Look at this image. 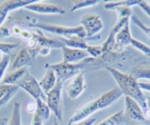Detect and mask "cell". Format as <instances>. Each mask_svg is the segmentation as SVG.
I'll return each mask as SVG.
<instances>
[{"instance_id":"1","label":"cell","mask_w":150,"mask_h":125,"mask_svg":"<svg viewBox=\"0 0 150 125\" xmlns=\"http://www.w3.org/2000/svg\"><path fill=\"white\" fill-rule=\"evenodd\" d=\"M122 95L123 93L119 88H114L111 89L102 94L98 98L95 99L93 101L89 102L83 107L77 109L75 113L72 115L69 121L73 124L84 120L91 114L94 113L95 112L110 106L114 102L119 100Z\"/></svg>"},{"instance_id":"2","label":"cell","mask_w":150,"mask_h":125,"mask_svg":"<svg viewBox=\"0 0 150 125\" xmlns=\"http://www.w3.org/2000/svg\"><path fill=\"white\" fill-rule=\"evenodd\" d=\"M106 69L116 80L122 93L125 97H129L136 101L145 113L147 110L146 100L142 90L140 88L138 80L130 74H125L112 67H107Z\"/></svg>"},{"instance_id":"3","label":"cell","mask_w":150,"mask_h":125,"mask_svg":"<svg viewBox=\"0 0 150 125\" xmlns=\"http://www.w3.org/2000/svg\"><path fill=\"white\" fill-rule=\"evenodd\" d=\"M30 27H36L41 29L47 32L63 36L64 38H69L71 36H78L82 38H86V31L81 25L77 27H66V26L57 25V24H44V23H32L29 24Z\"/></svg>"},{"instance_id":"4","label":"cell","mask_w":150,"mask_h":125,"mask_svg":"<svg viewBox=\"0 0 150 125\" xmlns=\"http://www.w3.org/2000/svg\"><path fill=\"white\" fill-rule=\"evenodd\" d=\"M85 63L83 61L77 64H66L61 62L56 64H47L45 67L52 69L57 77V81L63 83L66 80L71 79L80 73V71L84 68Z\"/></svg>"},{"instance_id":"5","label":"cell","mask_w":150,"mask_h":125,"mask_svg":"<svg viewBox=\"0 0 150 125\" xmlns=\"http://www.w3.org/2000/svg\"><path fill=\"white\" fill-rule=\"evenodd\" d=\"M80 25L86 31V41L99 39L100 35L98 33L104 28V24L100 16L93 13L85 14L80 19Z\"/></svg>"},{"instance_id":"6","label":"cell","mask_w":150,"mask_h":125,"mask_svg":"<svg viewBox=\"0 0 150 125\" xmlns=\"http://www.w3.org/2000/svg\"><path fill=\"white\" fill-rule=\"evenodd\" d=\"M16 85L24 89L35 100L38 99H41L44 101H47V96L43 92L41 88L40 87L39 83L32 74H30L28 71L26 72L24 77L18 82Z\"/></svg>"},{"instance_id":"7","label":"cell","mask_w":150,"mask_h":125,"mask_svg":"<svg viewBox=\"0 0 150 125\" xmlns=\"http://www.w3.org/2000/svg\"><path fill=\"white\" fill-rule=\"evenodd\" d=\"M63 84V83L57 81L55 86L46 95V102L59 121H61L63 119V111L61 108V93Z\"/></svg>"},{"instance_id":"8","label":"cell","mask_w":150,"mask_h":125,"mask_svg":"<svg viewBox=\"0 0 150 125\" xmlns=\"http://www.w3.org/2000/svg\"><path fill=\"white\" fill-rule=\"evenodd\" d=\"M124 114L126 119L138 121H146L141 106L138 103L129 97L125 98V110Z\"/></svg>"},{"instance_id":"9","label":"cell","mask_w":150,"mask_h":125,"mask_svg":"<svg viewBox=\"0 0 150 125\" xmlns=\"http://www.w3.org/2000/svg\"><path fill=\"white\" fill-rule=\"evenodd\" d=\"M26 9L33 12L41 14H58L63 15L66 13V11L61 6L51 3H44V2H37L24 7Z\"/></svg>"},{"instance_id":"10","label":"cell","mask_w":150,"mask_h":125,"mask_svg":"<svg viewBox=\"0 0 150 125\" xmlns=\"http://www.w3.org/2000/svg\"><path fill=\"white\" fill-rule=\"evenodd\" d=\"M35 2H37L36 0H8L3 2L2 5H0V27L5 22L10 11L26 7Z\"/></svg>"},{"instance_id":"11","label":"cell","mask_w":150,"mask_h":125,"mask_svg":"<svg viewBox=\"0 0 150 125\" xmlns=\"http://www.w3.org/2000/svg\"><path fill=\"white\" fill-rule=\"evenodd\" d=\"M86 89L85 78L83 73H79L76 76L71 79L70 83L67 86V94L71 100L77 99L81 95Z\"/></svg>"},{"instance_id":"12","label":"cell","mask_w":150,"mask_h":125,"mask_svg":"<svg viewBox=\"0 0 150 125\" xmlns=\"http://www.w3.org/2000/svg\"><path fill=\"white\" fill-rule=\"evenodd\" d=\"M62 50L63 57V62L66 64H77L79 61L90 57L86 50L70 48L66 46L62 47Z\"/></svg>"},{"instance_id":"13","label":"cell","mask_w":150,"mask_h":125,"mask_svg":"<svg viewBox=\"0 0 150 125\" xmlns=\"http://www.w3.org/2000/svg\"><path fill=\"white\" fill-rule=\"evenodd\" d=\"M38 32V33L33 32V38L37 41V46L39 52L41 48H43V47L49 49H62V47L65 46L63 41H60V39L47 38V37L44 36L42 32H40L39 30Z\"/></svg>"},{"instance_id":"14","label":"cell","mask_w":150,"mask_h":125,"mask_svg":"<svg viewBox=\"0 0 150 125\" xmlns=\"http://www.w3.org/2000/svg\"><path fill=\"white\" fill-rule=\"evenodd\" d=\"M33 64V58L31 56L29 50L27 47H24L21 49L16 57L13 62L11 69L12 70H16L18 69L24 68V66H31Z\"/></svg>"},{"instance_id":"15","label":"cell","mask_w":150,"mask_h":125,"mask_svg":"<svg viewBox=\"0 0 150 125\" xmlns=\"http://www.w3.org/2000/svg\"><path fill=\"white\" fill-rule=\"evenodd\" d=\"M19 87L16 85L0 84V107L8 102L18 91Z\"/></svg>"},{"instance_id":"16","label":"cell","mask_w":150,"mask_h":125,"mask_svg":"<svg viewBox=\"0 0 150 125\" xmlns=\"http://www.w3.org/2000/svg\"><path fill=\"white\" fill-rule=\"evenodd\" d=\"M132 38H133L131 35L129 21L116 35V43L118 49L121 50L124 47L131 45Z\"/></svg>"},{"instance_id":"17","label":"cell","mask_w":150,"mask_h":125,"mask_svg":"<svg viewBox=\"0 0 150 125\" xmlns=\"http://www.w3.org/2000/svg\"><path fill=\"white\" fill-rule=\"evenodd\" d=\"M38 83L43 92L47 95L57 83V77L54 71L51 69H48L46 74Z\"/></svg>"},{"instance_id":"18","label":"cell","mask_w":150,"mask_h":125,"mask_svg":"<svg viewBox=\"0 0 150 125\" xmlns=\"http://www.w3.org/2000/svg\"><path fill=\"white\" fill-rule=\"evenodd\" d=\"M61 41H63L66 47H70L74 49H79L86 50L88 45L85 38H80L78 36H71L69 38H60Z\"/></svg>"},{"instance_id":"19","label":"cell","mask_w":150,"mask_h":125,"mask_svg":"<svg viewBox=\"0 0 150 125\" xmlns=\"http://www.w3.org/2000/svg\"><path fill=\"white\" fill-rule=\"evenodd\" d=\"M35 113L39 116L43 121H47L50 117V107L47 105V102L41 99H38L35 100Z\"/></svg>"},{"instance_id":"20","label":"cell","mask_w":150,"mask_h":125,"mask_svg":"<svg viewBox=\"0 0 150 125\" xmlns=\"http://www.w3.org/2000/svg\"><path fill=\"white\" fill-rule=\"evenodd\" d=\"M125 120L126 117L124 114V110H120L104 119L97 125H125Z\"/></svg>"},{"instance_id":"21","label":"cell","mask_w":150,"mask_h":125,"mask_svg":"<svg viewBox=\"0 0 150 125\" xmlns=\"http://www.w3.org/2000/svg\"><path fill=\"white\" fill-rule=\"evenodd\" d=\"M28 71L26 68L18 69L14 70L13 72L8 74L7 77H5L2 83L8 85H16L18 82L24 77L26 72Z\"/></svg>"},{"instance_id":"22","label":"cell","mask_w":150,"mask_h":125,"mask_svg":"<svg viewBox=\"0 0 150 125\" xmlns=\"http://www.w3.org/2000/svg\"><path fill=\"white\" fill-rule=\"evenodd\" d=\"M129 74L137 80L142 79L150 80V66H138L135 67Z\"/></svg>"},{"instance_id":"23","label":"cell","mask_w":150,"mask_h":125,"mask_svg":"<svg viewBox=\"0 0 150 125\" xmlns=\"http://www.w3.org/2000/svg\"><path fill=\"white\" fill-rule=\"evenodd\" d=\"M141 0H122V1H113L105 4L104 7L107 10H115L116 8L122 6L130 7L139 5Z\"/></svg>"},{"instance_id":"24","label":"cell","mask_w":150,"mask_h":125,"mask_svg":"<svg viewBox=\"0 0 150 125\" xmlns=\"http://www.w3.org/2000/svg\"><path fill=\"white\" fill-rule=\"evenodd\" d=\"M8 125H21V103L19 102L14 103L11 120L8 121Z\"/></svg>"},{"instance_id":"25","label":"cell","mask_w":150,"mask_h":125,"mask_svg":"<svg viewBox=\"0 0 150 125\" xmlns=\"http://www.w3.org/2000/svg\"><path fill=\"white\" fill-rule=\"evenodd\" d=\"M99 2H100V1H99V0H79V1H75L72 4L71 11L74 12V11H77V10L94 6V5L99 4Z\"/></svg>"},{"instance_id":"26","label":"cell","mask_w":150,"mask_h":125,"mask_svg":"<svg viewBox=\"0 0 150 125\" xmlns=\"http://www.w3.org/2000/svg\"><path fill=\"white\" fill-rule=\"evenodd\" d=\"M131 45L138 50H139L140 52L144 53L145 55L150 56V47L147 46L144 43L135 39V38H132V41H131Z\"/></svg>"},{"instance_id":"27","label":"cell","mask_w":150,"mask_h":125,"mask_svg":"<svg viewBox=\"0 0 150 125\" xmlns=\"http://www.w3.org/2000/svg\"><path fill=\"white\" fill-rule=\"evenodd\" d=\"M115 11L117 13L118 19L122 18H131V16L133 15L132 9L129 7H119V8H116Z\"/></svg>"},{"instance_id":"28","label":"cell","mask_w":150,"mask_h":125,"mask_svg":"<svg viewBox=\"0 0 150 125\" xmlns=\"http://www.w3.org/2000/svg\"><path fill=\"white\" fill-rule=\"evenodd\" d=\"M10 60H11L10 54H5L0 60V80H2V77L5 74V71L9 65Z\"/></svg>"},{"instance_id":"29","label":"cell","mask_w":150,"mask_h":125,"mask_svg":"<svg viewBox=\"0 0 150 125\" xmlns=\"http://www.w3.org/2000/svg\"><path fill=\"white\" fill-rule=\"evenodd\" d=\"M18 47V44H11V43L0 42V52L5 54H10L12 50Z\"/></svg>"},{"instance_id":"30","label":"cell","mask_w":150,"mask_h":125,"mask_svg":"<svg viewBox=\"0 0 150 125\" xmlns=\"http://www.w3.org/2000/svg\"><path fill=\"white\" fill-rule=\"evenodd\" d=\"M131 20L135 25L138 26L141 30H142L145 33H146L148 36H150V27H146L135 15H132L131 16Z\"/></svg>"},{"instance_id":"31","label":"cell","mask_w":150,"mask_h":125,"mask_svg":"<svg viewBox=\"0 0 150 125\" xmlns=\"http://www.w3.org/2000/svg\"><path fill=\"white\" fill-rule=\"evenodd\" d=\"M86 52L89 56H91L93 57H96L100 55L103 52H102V46H90L88 45Z\"/></svg>"},{"instance_id":"32","label":"cell","mask_w":150,"mask_h":125,"mask_svg":"<svg viewBox=\"0 0 150 125\" xmlns=\"http://www.w3.org/2000/svg\"><path fill=\"white\" fill-rule=\"evenodd\" d=\"M11 35V31L8 27H0V39L3 38H7Z\"/></svg>"},{"instance_id":"33","label":"cell","mask_w":150,"mask_h":125,"mask_svg":"<svg viewBox=\"0 0 150 125\" xmlns=\"http://www.w3.org/2000/svg\"><path fill=\"white\" fill-rule=\"evenodd\" d=\"M96 118H87V119H84V120L75 123L74 125H93L94 122L96 121Z\"/></svg>"},{"instance_id":"34","label":"cell","mask_w":150,"mask_h":125,"mask_svg":"<svg viewBox=\"0 0 150 125\" xmlns=\"http://www.w3.org/2000/svg\"><path fill=\"white\" fill-rule=\"evenodd\" d=\"M139 7L143 10L144 13L146 14L149 16V17H150V5L147 3V2L145 1H141V2L139 3Z\"/></svg>"},{"instance_id":"35","label":"cell","mask_w":150,"mask_h":125,"mask_svg":"<svg viewBox=\"0 0 150 125\" xmlns=\"http://www.w3.org/2000/svg\"><path fill=\"white\" fill-rule=\"evenodd\" d=\"M43 123H44V121H42V119L34 113V115L32 118L31 124L30 125H43Z\"/></svg>"},{"instance_id":"36","label":"cell","mask_w":150,"mask_h":125,"mask_svg":"<svg viewBox=\"0 0 150 125\" xmlns=\"http://www.w3.org/2000/svg\"><path fill=\"white\" fill-rule=\"evenodd\" d=\"M140 88L142 90H146L150 92V83H146V82H138Z\"/></svg>"},{"instance_id":"37","label":"cell","mask_w":150,"mask_h":125,"mask_svg":"<svg viewBox=\"0 0 150 125\" xmlns=\"http://www.w3.org/2000/svg\"><path fill=\"white\" fill-rule=\"evenodd\" d=\"M50 52V49L49 48H46V47H43V48H41L39 52V54L43 56H46V55H48Z\"/></svg>"},{"instance_id":"38","label":"cell","mask_w":150,"mask_h":125,"mask_svg":"<svg viewBox=\"0 0 150 125\" xmlns=\"http://www.w3.org/2000/svg\"><path fill=\"white\" fill-rule=\"evenodd\" d=\"M8 118H0V125H8Z\"/></svg>"},{"instance_id":"39","label":"cell","mask_w":150,"mask_h":125,"mask_svg":"<svg viewBox=\"0 0 150 125\" xmlns=\"http://www.w3.org/2000/svg\"><path fill=\"white\" fill-rule=\"evenodd\" d=\"M146 100L147 110H150V96L149 97H146Z\"/></svg>"},{"instance_id":"40","label":"cell","mask_w":150,"mask_h":125,"mask_svg":"<svg viewBox=\"0 0 150 125\" xmlns=\"http://www.w3.org/2000/svg\"><path fill=\"white\" fill-rule=\"evenodd\" d=\"M72 124L71 123V122H68L67 123V124L66 125H71ZM54 125H59V121H58V119H57V118H55L54 117Z\"/></svg>"},{"instance_id":"41","label":"cell","mask_w":150,"mask_h":125,"mask_svg":"<svg viewBox=\"0 0 150 125\" xmlns=\"http://www.w3.org/2000/svg\"><path fill=\"white\" fill-rule=\"evenodd\" d=\"M1 59H2V52H0V60H1Z\"/></svg>"},{"instance_id":"42","label":"cell","mask_w":150,"mask_h":125,"mask_svg":"<svg viewBox=\"0 0 150 125\" xmlns=\"http://www.w3.org/2000/svg\"><path fill=\"white\" fill-rule=\"evenodd\" d=\"M149 40H150V36H149Z\"/></svg>"}]
</instances>
